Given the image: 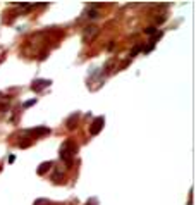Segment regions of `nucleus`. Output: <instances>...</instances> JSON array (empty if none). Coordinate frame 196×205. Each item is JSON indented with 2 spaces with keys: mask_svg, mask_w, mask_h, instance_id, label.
<instances>
[{
  "mask_svg": "<svg viewBox=\"0 0 196 205\" xmlns=\"http://www.w3.org/2000/svg\"><path fill=\"white\" fill-rule=\"evenodd\" d=\"M50 167H52V162H43V164L38 167V174H45Z\"/></svg>",
  "mask_w": 196,
  "mask_h": 205,
  "instance_id": "obj_6",
  "label": "nucleus"
},
{
  "mask_svg": "<svg viewBox=\"0 0 196 205\" xmlns=\"http://www.w3.org/2000/svg\"><path fill=\"white\" fill-rule=\"evenodd\" d=\"M76 152H78V145H76L72 140H65L60 147V159H64L67 164H71V162H72V157L76 155Z\"/></svg>",
  "mask_w": 196,
  "mask_h": 205,
  "instance_id": "obj_1",
  "label": "nucleus"
},
{
  "mask_svg": "<svg viewBox=\"0 0 196 205\" xmlns=\"http://www.w3.org/2000/svg\"><path fill=\"white\" fill-rule=\"evenodd\" d=\"M144 33H146V35H157V28H155V26H150V28H146V30H144Z\"/></svg>",
  "mask_w": 196,
  "mask_h": 205,
  "instance_id": "obj_10",
  "label": "nucleus"
},
{
  "mask_svg": "<svg viewBox=\"0 0 196 205\" xmlns=\"http://www.w3.org/2000/svg\"><path fill=\"white\" fill-rule=\"evenodd\" d=\"M98 35V28L96 26H88L84 28V33H83V41L84 43H88V41H91L95 36Z\"/></svg>",
  "mask_w": 196,
  "mask_h": 205,
  "instance_id": "obj_3",
  "label": "nucleus"
},
{
  "mask_svg": "<svg viewBox=\"0 0 196 205\" xmlns=\"http://www.w3.org/2000/svg\"><path fill=\"white\" fill-rule=\"evenodd\" d=\"M103 124H105V119L102 117H95V121H93V124H91V128H90V135H98L102 129H103Z\"/></svg>",
  "mask_w": 196,
  "mask_h": 205,
  "instance_id": "obj_2",
  "label": "nucleus"
},
{
  "mask_svg": "<svg viewBox=\"0 0 196 205\" xmlns=\"http://www.w3.org/2000/svg\"><path fill=\"white\" fill-rule=\"evenodd\" d=\"M143 48H144L143 45H136V47L133 48V52H131V55H129V57H134L136 53H138V52H141V50H143Z\"/></svg>",
  "mask_w": 196,
  "mask_h": 205,
  "instance_id": "obj_8",
  "label": "nucleus"
},
{
  "mask_svg": "<svg viewBox=\"0 0 196 205\" xmlns=\"http://www.w3.org/2000/svg\"><path fill=\"white\" fill-rule=\"evenodd\" d=\"M52 83V81H48V79H38V81H35V83H33V90H35V92H41V90H43V88H47L48 85Z\"/></svg>",
  "mask_w": 196,
  "mask_h": 205,
  "instance_id": "obj_4",
  "label": "nucleus"
},
{
  "mask_svg": "<svg viewBox=\"0 0 196 205\" xmlns=\"http://www.w3.org/2000/svg\"><path fill=\"white\" fill-rule=\"evenodd\" d=\"M35 205H48V200H36Z\"/></svg>",
  "mask_w": 196,
  "mask_h": 205,
  "instance_id": "obj_11",
  "label": "nucleus"
},
{
  "mask_svg": "<svg viewBox=\"0 0 196 205\" xmlns=\"http://www.w3.org/2000/svg\"><path fill=\"white\" fill-rule=\"evenodd\" d=\"M33 133H36V135H48L50 129L48 128H36V129H33Z\"/></svg>",
  "mask_w": 196,
  "mask_h": 205,
  "instance_id": "obj_7",
  "label": "nucleus"
},
{
  "mask_svg": "<svg viewBox=\"0 0 196 205\" xmlns=\"http://www.w3.org/2000/svg\"><path fill=\"white\" fill-rule=\"evenodd\" d=\"M78 117H79V114H78V112L72 114V116L69 117V121H67V128H69V129H74V122L78 121Z\"/></svg>",
  "mask_w": 196,
  "mask_h": 205,
  "instance_id": "obj_5",
  "label": "nucleus"
},
{
  "mask_svg": "<svg viewBox=\"0 0 196 205\" xmlns=\"http://www.w3.org/2000/svg\"><path fill=\"white\" fill-rule=\"evenodd\" d=\"M33 104H36V98H33V100L26 102V104H24V107H31V105H33Z\"/></svg>",
  "mask_w": 196,
  "mask_h": 205,
  "instance_id": "obj_12",
  "label": "nucleus"
},
{
  "mask_svg": "<svg viewBox=\"0 0 196 205\" xmlns=\"http://www.w3.org/2000/svg\"><path fill=\"white\" fill-rule=\"evenodd\" d=\"M88 18H90V19H96V18H98V10H95V9L88 10Z\"/></svg>",
  "mask_w": 196,
  "mask_h": 205,
  "instance_id": "obj_9",
  "label": "nucleus"
}]
</instances>
